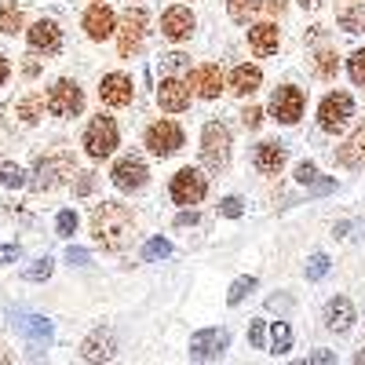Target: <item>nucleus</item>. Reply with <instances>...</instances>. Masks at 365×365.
<instances>
[{
	"label": "nucleus",
	"mask_w": 365,
	"mask_h": 365,
	"mask_svg": "<svg viewBox=\"0 0 365 365\" xmlns=\"http://www.w3.org/2000/svg\"><path fill=\"white\" fill-rule=\"evenodd\" d=\"M113 146H117V120L99 113V117L88 125V132H84V150H88V158L103 161V158L113 154Z\"/></svg>",
	"instance_id": "3"
},
{
	"label": "nucleus",
	"mask_w": 365,
	"mask_h": 365,
	"mask_svg": "<svg viewBox=\"0 0 365 365\" xmlns=\"http://www.w3.org/2000/svg\"><path fill=\"white\" fill-rule=\"evenodd\" d=\"M249 340H252V347H263V322H252V329H249Z\"/></svg>",
	"instance_id": "43"
},
{
	"label": "nucleus",
	"mask_w": 365,
	"mask_h": 365,
	"mask_svg": "<svg viewBox=\"0 0 365 365\" xmlns=\"http://www.w3.org/2000/svg\"><path fill=\"white\" fill-rule=\"evenodd\" d=\"M223 347H227V332H220V329H205V332H197V336L190 340V358H220L223 354Z\"/></svg>",
	"instance_id": "18"
},
{
	"label": "nucleus",
	"mask_w": 365,
	"mask_h": 365,
	"mask_svg": "<svg viewBox=\"0 0 365 365\" xmlns=\"http://www.w3.org/2000/svg\"><path fill=\"white\" fill-rule=\"evenodd\" d=\"M66 259H70V263H88V252H84V249H73V245H70V249H66Z\"/></svg>",
	"instance_id": "44"
},
{
	"label": "nucleus",
	"mask_w": 365,
	"mask_h": 365,
	"mask_svg": "<svg viewBox=\"0 0 365 365\" xmlns=\"http://www.w3.org/2000/svg\"><path fill=\"white\" fill-rule=\"evenodd\" d=\"M4 361H11V354H4V347H0V365H4Z\"/></svg>",
	"instance_id": "51"
},
{
	"label": "nucleus",
	"mask_w": 365,
	"mask_h": 365,
	"mask_svg": "<svg viewBox=\"0 0 365 365\" xmlns=\"http://www.w3.org/2000/svg\"><path fill=\"white\" fill-rule=\"evenodd\" d=\"M73 230H77V212H58V234L63 237H73Z\"/></svg>",
	"instance_id": "37"
},
{
	"label": "nucleus",
	"mask_w": 365,
	"mask_h": 365,
	"mask_svg": "<svg viewBox=\"0 0 365 365\" xmlns=\"http://www.w3.org/2000/svg\"><path fill=\"white\" fill-rule=\"evenodd\" d=\"M347 70H351V81H354L358 88H365V51H354V55H351V66H347Z\"/></svg>",
	"instance_id": "36"
},
{
	"label": "nucleus",
	"mask_w": 365,
	"mask_h": 365,
	"mask_svg": "<svg viewBox=\"0 0 365 365\" xmlns=\"http://www.w3.org/2000/svg\"><path fill=\"white\" fill-rule=\"evenodd\" d=\"M113 187L117 190H125V194H135V190H143L146 187V165H143V158H135V154H128V158H120L117 165H113Z\"/></svg>",
	"instance_id": "9"
},
{
	"label": "nucleus",
	"mask_w": 365,
	"mask_h": 365,
	"mask_svg": "<svg viewBox=\"0 0 365 365\" xmlns=\"http://www.w3.org/2000/svg\"><path fill=\"white\" fill-rule=\"evenodd\" d=\"M340 26L347 29V34H365V8L361 4H351L340 11Z\"/></svg>",
	"instance_id": "27"
},
{
	"label": "nucleus",
	"mask_w": 365,
	"mask_h": 365,
	"mask_svg": "<svg viewBox=\"0 0 365 365\" xmlns=\"http://www.w3.org/2000/svg\"><path fill=\"white\" fill-rule=\"evenodd\" d=\"M351 110H354V103H351L347 91H332V96H325L322 106H318V125H322V132H329V135L344 132Z\"/></svg>",
	"instance_id": "4"
},
{
	"label": "nucleus",
	"mask_w": 365,
	"mask_h": 365,
	"mask_svg": "<svg viewBox=\"0 0 365 365\" xmlns=\"http://www.w3.org/2000/svg\"><path fill=\"white\" fill-rule=\"evenodd\" d=\"M249 44H252L256 55H274V51H278V44H282L278 26H274V22H259V26H252V29H249Z\"/></svg>",
	"instance_id": "19"
},
{
	"label": "nucleus",
	"mask_w": 365,
	"mask_h": 365,
	"mask_svg": "<svg viewBox=\"0 0 365 365\" xmlns=\"http://www.w3.org/2000/svg\"><path fill=\"white\" fill-rule=\"evenodd\" d=\"M165 66H168V70L175 73V70H187V66H190V58L175 51V55H168V58H165Z\"/></svg>",
	"instance_id": "41"
},
{
	"label": "nucleus",
	"mask_w": 365,
	"mask_h": 365,
	"mask_svg": "<svg viewBox=\"0 0 365 365\" xmlns=\"http://www.w3.org/2000/svg\"><path fill=\"white\" fill-rule=\"evenodd\" d=\"M223 216H230V220L241 216V201H237V197H227V201H223Z\"/></svg>",
	"instance_id": "42"
},
{
	"label": "nucleus",
	"mask_w": 365,
	"mask_h": 365,
	"mask_svg": "<svg viewBox=\"0 0 365 365\" xmlns=\"http://www.w3.org/2000/svg\"><path fill=\"white\" fill-rule=\"evenodd\" d=\"M292 347V329L285 322H274V332H270V351L274 354H285Z\"/></svg>",
	"instance_id": "29"
},
{
	"label": "nucleus",
	"mask_w": 365,
	"mask_h": 365,
	"mask_svg": "<svg viewBox=\"0 0 365 365\" xmlns=\"http://www.w3.org/2000/svg\"><path fill=\"white\" fill-rule=\"evenodd\" d=\"M113 354H117L113 329H96V332L84 340V347H81V358H84V361H110Z\"/></svg>",
	"instance_id": "15"
},
{
	"label": "nucleus",
	"mask_w": 365,
	"mask_h": 365,
	"mask_svg": "<svg viewBox=\"0 0 365 365\" xmlns=\"http://www.w3.org/2000/svg\"><path fill=\"white\" fill-rule=\"evenodd\" d=\"M132 234H135V216L128 205H117V201L96 205V212H91V237L103 249H110V252L125 249L132 241Z\"/></svg>",
	"instance_id": "1"
},
{
	"label": "nucleus",
	"mask_w": 365,
	"mask_h": 365,
	"mask_svg": "<svg viewBox=\"0 0 365 365\" xmlns=\"http://www.w3.org/2000/svg\"><path fill=\"white\" fill-rule=\"evenodd\" d=\"M182 146V128L175 125V120H158V125L146 128V150L158 158H168L175 154V150Z\"/></svg>",
	"instance_id": "8"
},
{
	"label": "nucleus",
	"mask_w": 365,
	"mask_h": 365,
	"mask_svg": "<svg viewBox=\"0 0 365 365\" xmlns=\"http://www.w3.org/2000/svg\"><path fill=\"white\" fill-rule=\"evenodd\" d=\"M26 41L34 51H44V55H55L58 48H63V29H58V22L51 19H41L26 29Z\"/></svg>",
	"instance_id": "12"
},
{
	"label": "nucleus",
	"mask_w": 365,
	"mask_h": 365,
	"mask_svg": "<svg viewBox=\"0 0 365 365\" xmlns=\"http://www.w3.org/2000/svg\"><path fill=\"white\" fill-rule=\"evenodd\" d=\"M8 73H11V70H8V58H0V84L8 81Z\"/></svg>",
	"instance_id": "49"
},
{
	"label": "nucleus",
	"mask_w": 365,
	"mask_h": 365,
	"mask_svg": "<svg viewBox=\"0 0 365 365\" xmlns=\"http://www.w3.org/2000/svg\"><path fill=\"white\" fill-rule=\"evenodd\" d=\"M19 322V332H22V336L29 340V344H34V347H41V344H48L51 340V325L44 322V318H15Z\"/></svg>",
	"instance_id": "25"
},
{
	"label": "nucleus",
	"mask_w": 365,
	"mask_h": 365,
	"mask_svg": "<svg viewBox=\"0 0 365 365\" xmlns=\"http://www.w3.org/2000/svg\"><path fill=\"white\" fill-rule=\"evenodd\" d=\"M161 29H165L168 41H187V37L194 34V15H190V8H168L165 19H161Z\"/></svg>",
	"instance_id": "17"
},
{
	"label": "nucleus",
	"mask_w": 365,
	"mask_h": 365,
	"mask_svg": "<svg viewBox=\"0 0 365 365\" xmlns=\"http://www.w3.org/2000/svg\"><path fill=\"white\" fill-rule=\"evenodd\" d=\"M91 190V175H81V182H77V194H88Z\"/></svg>",
	"instance_id": "47"
},
{
	"label": "nucleus",
	"mask_w": 365,
	"mask_h": 365,
	"mask_svg": "<svg viewBox=\"0 0 365 365\" xmlns=\"http://www.w3.org/2000/svg\"><path fill=\"white\" fill-rule=\"evenodd\" d=\"M132 96H135V88H132V77H125V73H106L99 84V99L106 106H128Z\"/></svg>",
	"instance_id": "13"
},
{
	"label": "nucleus",
	"mask_w": 365,
	"mask_h": 365,
	"mask_svg": "<svg viewBox=\"0 0 365 365\" xmlns=\"http://www.w3.org/2000/svg\"><path fill=\"white\" fill-rule=\"evenodd\" d=\"M168 252H172V245H168L165 237H154V241H146V249H143V256H146V259H165Z\"/></svg>",
	"instance_id": "34"
},
{
	"label": "nucleus",
	"mask_w": 365,
	"mask_h": 365,
	"mask_svg": "<svg viewBox=\"0 0 365 365\" xmlns=\"http://www.w3.org/2000/svg\"><path fill=\"white\" fill-rule=\"evenodd\" d=\"M267 8H270L274 15H282V11H285V0H270V4H267Z\"/></svg>",
	"instance_id": "48"
},
{
	"label": "nucleus",
	"mask_w": 365,
	"mask_h": 365,
	"mask_svg": "<svg viewBox=\"0 0 365 365\" xmlns=\"http://www.w3.org/2000/svg\"><path fill=\"white\" fill-rule=\"evenodd\" d=\"M143 34H146V11L143 8H128L125 19H120V37H117V51L120 55H135L139 44H143Z\"/></svg>",
	"instance_id": "10"
},
{
	"label": "nucleus",
	"mask_w": 365,
	"mask_h": 365,
	"mask_svg": "<svg viewBox=\"0 0 365 365\" xmlns=\"http://www.w3.org/2000/svg\"><path fill=\"white\" fill-rule=\"evenodd\" d=\"M0 179H4L8 190H15V187H22V182H26V172L19 165H4V168H0Z\"/></svg>",
	"instance_id": "33"
},
{
	"label": "nucleus",
	"mask_w": 365,
	"mask_h": 365,
	"mask_svg": "<svg viewBox=\"0 0 365 365\" xmlns=\"http://www.w3.org/2000/svg\"><path fill=\"white\" fill-rule=\"evenodd\" d=\"M252 289H256V278H241V282H234V285H230L227 299H230V303H241V299H245Z\"/></svg>",
	"instance_id": "35"
},
{
	"label": "nucleus",
	"mask_w": 365,
	"mask_h": 365,
	"mask_svg": "<svg viewBox=\"0 0 365 365\" xmlns=\"http://www.w3.org/2000/svg\"><path fill=\"white\" fill-rule=\"evenodd\" d=\"M22 274H26V282H44L48 274H51V259L44 256V259H37V263H29Z\"/></svg>",
	"instance_id": "32"
},
{
	"label": "nucleus",
	"mask_w": 365,
	"mask_h": 365,
	"mask_svg": "<svg viewBox=\"0 0 365 365\" xmlns=\"http://www.w3.org/2000/svg\"><path fill=\"white\" fill-rule=\"evenodd\" d=\"M113 29H117V19H113V11H110L106 4H91V8H88V15H84V34H88L91 41H106Z\"/></svg>",
	"instance_id": "16"
},
{
	"label": "nucleus",
	"mask_w": 365,
	"mask_h": 365,
	"mask_svg": "<svg viewBox=\"0 0 365 365\" xmlns=\"http://www.w3.org/2000/svg\"><path fill=\"white\" fill-rule=\"evenodd\" d=\"M299 4H303V8H311V11H314V8L322 4V0H299Z\"/></svg>",
	"instance_id": "50"
},
{
	"label": "nucleus",
	"mask_w": 365,
	"mask_h": 365,
	"mask_svg": "<svg viewBox=\"0 0 365 365\" xmlns=\"http://www.w3.org/2000/svg\"><path fill=\"white\" fill-rule=\"evenodd\" d=\"M73 175V158L70 154H48L37 161V190H55L63 187V182H70Z\"/></svg>",
	"instance_id": "5"
},
{
	"label": "nucleus",
	"mask_w": 365,
	"mask_h": 365,
	"mask_svg": "<svg viewBox=\"0 0 365 365\" xmlns=\"http://www.w3.org/2000/svg\"><path fill=\"white\" fill-rule=\"evenodd\" d=\"M19 259V245H8V249H0V263H15Z\"/></svg>",
	"instance_id": "45"
},
{
	"label": "nucleus",
	"mask_w": 365,
	"mask_h": 365,
	"mask_svg": "<svg viewBox=\"0 0 365 365\" xmlns=\"http://www.w3.org/2000/svg\"><path fill=\"white\" fill-rule=\"evenodd\" d=\"M296 179H299V182H314V179H318V168H314L311 161H303V165L296 168Z\"/></svg>",
	"instance_id": "40"
},
{
	"label": "nucleus",
	"mask_w": 365,
	"mask_h": 365,
	"mask_svg": "<svg viewBox=\"0 0 365 365\" xmlns=\"http://www.w3.org/2000/svg\"><path fill=\"white\" fill-rule=\"evenodd\" d=\"M208 194V179L197 168H179L172 179V201L175 205H197Z\"/></svg>",
	"instance_id": "7"
},
{
	"label": "nucleus",
	"mask_w": 365,
	"mask_h": 365,
	"mask_svg": "<svg viewBox=\"0 0 365 365\" xmlns=\"http://www.w3.org/2000/svg\"><path fill=\"white\" fill-rule=\"evenodd\" d=\"M325 274H329V259H325V256H314L311 267H307V278L318 282V278H325Z\"/></svg>",
	"instance_id": "38"
},
{
	"label": "nucleus",
	"mask_w": 365,
	"mask_h": 365,
	"mask_svg": "<svg viewBox=\"0 0 365 365\" xmlns=\"http://www.w3.org/2000/svg\"><path fill=\"white\" fill-rule=\"evenodd\" d=\"M158 103H161V110H168V113H182V110L190 106V88L182 84L179 77H165L161 88H158Z\"/></svg>",
	"instance_id": "14"
},
{
	"label": "nucleus",
	"mask_w": 365,
	"mask_h": 365,
	"mask_svg": "<svg viewBox=\"0 0 365 365\" xmlns=\"http://www.w3.org/2000/svg\"><path fill=\"white\" fill-rule=\"evenodd\" d=\"M282 165H285V146H282V143H259V146H256V168H259V172L274 175Z\"/></svg>",
	"instance_id": "23"
},
{
	"label": "nucleus",
	"mask_w": 365,
	"mask_h": 365,
	"mask_svg": "<svg viewBox=\"0 0 365 365\" xmlns=\"http://www.w3.org/2000/svg\"><path fill=\"white\" fill-rule=\"evenodd\" d=\"M311 361H336V354H332V351H314Z\"/></svg>",
	"instance_id": "46"
},
{
	"label": "nucleus",
	"mask_w": 365,
	"mask_h": 365,
	"mask_svg": "<svg viewBox=\"0 0 365 365\" xmlns=\"http://www.w3.org/2000/svg\"><path fill=\"white\" fill-rule=\"evenodd\" d=\"M201 161L212 172L227 168V161H230V132L220 125V120L205 125V132H201Z\"/></svg>",
	"instance_id": "2"
},
{
	"label": "nucleus",
	"mask_w": 365,
	"mask_h": 365,
	"mask_svg": "<svg viewBox=\"0 0 365 365\" xmlns=\"http://www.w3.org/2000/svg\"><path fill=\"white\" fill-rule=\"evenodd\" d=\"M259 8H263L259 0H227V11H230V19H234V22H249Z\"/></svg>",
	"instance_id": "28"
},
{
	"label": "nucleus",
	"mask_w": 365,
	"mask_h": 365,
	"mask_svg": "<svg viewBox=\"0 0 365 365\" xmlns=\"http://www.w3.org/2000/svg\"><path fill=\"white\" fill-rule=\"evenodd\" d=\"M48 110L55 117H77L84 110V91L77 88V81H55V88L48 91Z\"/></svg>",
	"instance_id": "6"
},
{
	"label": "nucleus",
	"mask_w": 365,
	"mask_h": 365,
	"mask_svg": "<svg viewBox=\"0 0 365 365\" xmlns=\"http://www.w3.org/2000/svg\"><path fill=\"white\" fill-rule=\"evenodd\" d=\"M44 96H41V91H34V96H26V99H19V106H15V113L26 120V125H37V120L44 117Z\"/></svg>",
	"instance_id": "26"
},
{
	"label": "nucleus",
	"mask_w": 365,
	"mask_h": 365,
	"mask_svg": "<svg viewBox=\"0 0 365 365\" xmlns=\"http://www.w3.org/2000/svg\"><path fill=\"white\" fill-rule=\"evenodd\" d=\"M241 120H245V128H259V120H263V110H259V106H249L245 113H241Z\"/></svg>",
	"instance_id": "39"
},
{
	"label": "nucleus",
	"mask_w": 365,
	"mask_h": 365,
	"mask_svg": "<svg viewBox=\"0 0 365 365\" xmlns=\"http://www.w3.org/2000/svg\"><path fill=\"white\" fill-rule=\"evenodd\" d=\"M259 81H263L259 66H234V73H230V91H234V96H252V91L259 88Z\"/></svg>",
	"instance_id": "24"
},
{
	"label": "nucleus",
	"mask_w": 365,
	"mask_h": 365,
	"mask_svg": "<svg viewBox=\"0 0 365 365\" xmlns=\"http://www.w3.org/2000/svg\"><path fill=\"white\" fill-rule=\"evenodd\" d=\"M336 70H340V55L336 51H318L314 55V73L318 77H336Z\"/></svg>",
	"instance_id": "30"
},
{
	"label": "nucleus",
	"mask_w": 365,
	"mask_h": 365,
	"mask_svg": "<svg viewBox=\"0 0 365 365\" xmlns=\"http://www.w3.org/2000/svg\"><path fill=\"white\" fill-rule=\"evenodd\" d=\"M190 84H194V91L201 99H216L223 91V73H220V66H197Z\"/></svg>",
	"instance_id": "20"
},
{
	"label": "nucleus",
	"mask_w": 365,
	"mask_h": 365,
	"mask_svg": "<svg viewBox=\"0 0 365 365\" xmlns=\"http://www.w3.org/2000/svg\"><path fill=\"white\" fill-rule=\"evenodd\" d=\"M19 29H22V11L15 4L0 8V34H19Z\"/></svg>",
	"instance_id": "31"
},
{
	"label": "nucleus",
	"mask_w": 365,
	"mask_h": 365,
	"mask_svg": "<svg viewBox=\"0 0 365 365\" xmlns=\"http://www.w3.org/2000/svg\"><path fill=\"white\" fill-rule=\"evenodd\" d=\"M303 106H307V99H303V91L285 84L274 91V99H270V113L282 120V125H296V120L303 117Z\"/></svg>",
	"instance_id": "11"
},
{
	"label": "nucleus",
	"mask_w": 365,
	"mask_h": 365,
	"mask_svg": "<svg viewBox=\"0 0 365 365\" xmlns=\"http://www.w3.org/2000/svg\"><path fill=\"white\" fill-rule=\"evenodd\" d=\"M325 322H329V329H336V332H347V329H351V322H354V307H351V299H347V296H336V299H329Z\"/></svg>",
	"instance_id": "22"
},
{
	"label": "nucleus",
	"mask_w": 365,
	"mask_h": 365,
	"mask_svg": "<svg viewBox=\"0 0 365 365\" xmlns=\"http://www.w3.org/2000/svg\"><path fill=\"white\" fill-rule=\"evenodd\" d=\"M336 161L347 165V168H361L365 165V120L358 125V132L336 150Z\"/></svg>",
	"instance_id": "21"
}]
</instances>
